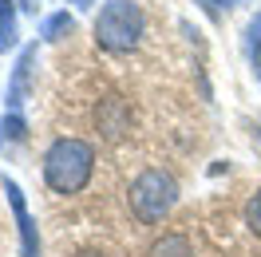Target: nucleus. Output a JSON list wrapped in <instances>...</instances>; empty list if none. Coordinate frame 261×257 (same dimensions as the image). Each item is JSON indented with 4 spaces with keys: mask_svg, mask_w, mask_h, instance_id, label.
I'll list each match as a JSON object with an SVG mask.
<instances>
[{
    "mask_svg": "<svg viewBox=\"0 0 261 257\" xmlns=\"http://www.w3.org/2000/svg\"><path fill=\"white\" fill-rule=\"evenodd\" d=\"M95 174V146L83 139H56L44 155V182L56 194H80Z\"/></svg>",
    "mask_w": 261,
    "mask_h": 257,
    "instance_id": "obj_1",
    "label": "nucleus"
},
{
    "mask_svg": "<svg viewBox=\"0 0 261 257\" xmlns=\"http://www.w3.org/2000/svg\"><path fill=\"white\" fill-rule=\"evenodd\" d=\"M174 202H178V182L166 174V170H159V166L143 170V174L130 182V214L143 225L163 222L166 214L174 210Z\"/></svg>",
    "mask_w": 261,
    "mask_h": 257,
    "instance_id": "obj_2",
    "label": "nucleus"
},
{
    "mask_svg": "<svg viewBox=\"0 0 261 257\" xmlns=\"http://www.w3.org/2000/svg\"><path fill=\"white\" fill-rule=\"evenodd\" d=\"M143 36V8L135 0H111L95 16V44L107 52H130Z\"/></svg>",
    "mask_w": 261,
    "mask_h": 257,
    "instance_id": "obj_3",
    "label": "nucleus"
},
{
    "mask_svg": "<svg viewBox=\"0 0 261 257\" xmlns=\"http://www.w3.org/2000/svg\"><path fill=\"white\" fill-rule=\"evenodd\" d=\"M4 194H8V202H12V210H16V222H20V245H24V257H36V225H32V218H28L24 194H20V186L12 182V178L4 182Z\"/></svg>",
    "mask_w": 261,
    "mask_h": 257,
    "instance_id": "obj_4",
    "label": "nucleus"
},
{
    "mask_svg": "<svg viewBox=\"0 0 261 257\" xmlns=\"http://www.w3.org/2000/svg\"><path fill=\"white\" fill-rule=\"evenodd\" d=\"M95 123H99V131H103L107 139H119V135L130 127V111H127V103H123V99H107V103L99 107Z\"/></svg>",
    "mask_w": 261,
    "mask_h": 257,
    "instance_id": "obj_5",
    "label": "nucleus"
},
{
    "mask_svg": "<svg viewBox=\"0 0 261 257\" xmlns=\"http://www.w3.org/2000/svg\"><path fill=\"white\" fill-rule=\"evenodd\" d=\"M32 64H36V48L28 44V48L20 52L16 71H12V87H8V107H12V111H20V103L28 95V71H32Z\"/></svg>",
    "mask_w": 261,
    "mask_h": 257,
    "instance_id": "obj_6",
    "label": "nucleus"
},
{
    "mask_svg": "<svg viewBox=\"0 0 261 257\" xmlns=\"http://www.w3.org/2000/svg\"><path fill=\"white\" fill-rule=\"evenodd\" d=\"M147 257H194V249H190L186 234H163L147 245Z\"/></svg>",
    "mask_w": 261,
    "mask_h": 257,
    "instance_id": "obj_7",
    "label": "nucleus"
},
{
    "mask_svg": "<svg viewBox=\"0 0 261 257\" xmlns=\"http://www.w3.org/2000/svg\"><path fill=\"white\" fill-rule=\"evenodd\" d=\"M16 48V0H0V52Z\"/></svg>",
    "mask_w": 261,
    "mask_h": 257,
    "instance_id": "obj_8",
    "label": "nucleus"
},
{
    "mask_svg": "<svg viewBox=\"0 0 261 257\" xmlns=\"http://www.w3.org/2000/svg\"><path fill=\"white\" fill-rule=\"evenodd\" d=\"M71 28H75V20L67 16V12H56V16L44 20V32H40V36H44V40H64Z\"/></svg>",
    "mask_w": 261,
    "mask_h": 257,
    "instance_id": "obj_9",
    "label": "nucleus"
},
{
    "mask_svg": "<svg viewBox=\"0 0 261 257\" xmlns=\"http://www.w3.org/2000/svg\"><path fill=\"white\" fill-rule=\"evenodd\" d=\"M245 225H249L253 238H261V186L249 194V202H245Z\"/></svg>",
    "mask_w": 261,
    "mask_h": 257,
    "instance_id": "obj_10",
    "label": "nucleus"
},
{
    "mask_svg": "<svg viewBox=\"0 0 261 257\" xmlns=\"http://www.w3.org/2000/svg\"><path fill=\"white\" fill-rule=\"evenodd\" d=\"M24 139V119L20 111H12L8 119H0V143H20Z\"/></svg>",
    "mask_w": 261,
    "mask_h": 257,
    "instance_id": "obj_11",
    "label": "nucleus"
},
{
    "mask_svg": "<svg viewBox=\"0 0 261 257\" xmlns=\"http://www.w3.org/2000/svg\"><path fill=\"white\" fill-rule=\"evenodd\" d=\"M245 48H249V56H253V64H257V71H261V12L249 20V32H245Z\"/></svg>",
    "mask_w": 261,
    "mask_h": 257,
    "instance_id": "obj_12",
    "label": "nucleus"
},
{
    "mask_svg": "<svg viewBox=\"0 0 261 257\" xmlns=\"http://www.w3.org/2000/svg\"><path fill=\"white\" fill-rule=\"evenodd\" d=\"M20 8H28V12H36V8H40V0H16Z\"/></svg>",
    "mask_w": 261,
    "mask_h": 257,
    "instance_id": "obj_13",
    "label": "nucleus"
},
{
    "mask_svg": "<svg viewBox=\"0 0 261 257\" xmlns=\"http://www.w3.org/2000/svg\"><path fill=\"white\" fill-rule=\"evenodd\" d=\"M222 4H229V0H206V8H222Z\"/></svg>",
    "mask_w": 261,
    "mask_h": 257,
    "instance_id": "obj_14",
    "label": "nucleus"
},
{
    "mask_svg": "<svg viewBox=\"0 0 261 257\" xmlns=\"http://www.w3.org/2000/svg\"><path fill=\"white\" fill-rule=\"evenodd\" d=\"M80 257H103V253H95V249H83V253Z\"/></svg>",
    "mask_w": 261,
    "mask_h": 257,
    "instance_id": "obj_15",
    "label": "nucleus"
},
{
    "mask_svg": "<svg viewBox=\"0 0 261 257\" xmlns=\"http://www.w3.org/2000/svg\"><path fill=\"white\" fill-rule=\"evenodd\" d=\"M71 4H80V8H87V4H95V0H71Z\"/></svg>",
    "mask_w": 261,
    "mask_h": 257,
    "instance_id": "obj_16",
    "label": "nucleus"
}]
</instances>
